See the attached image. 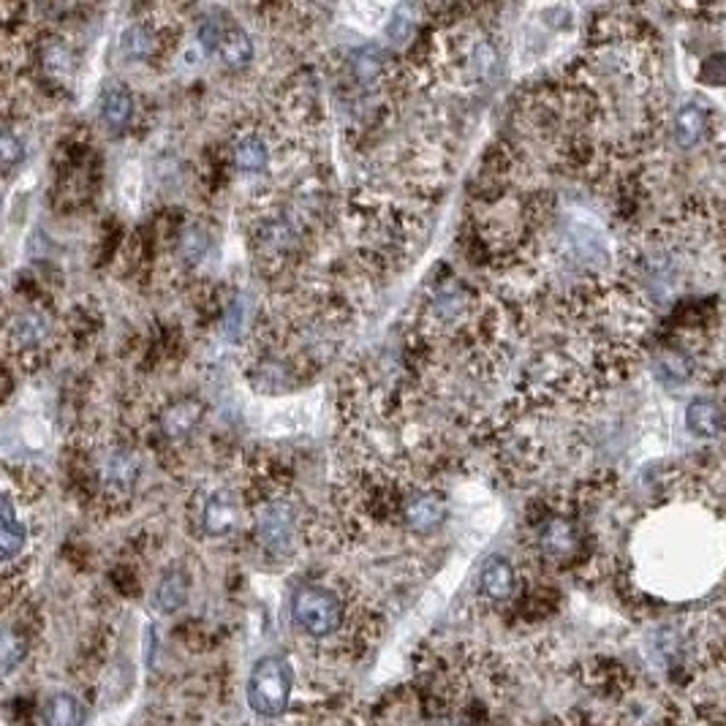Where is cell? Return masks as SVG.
I'll list each match as a JSON object with an SVG mask.
<instances>
[{
	"instance_id": "cell-1",
	"label": "cell",
	"mask_w": 726,
	"mask_h": 726,
	"mask_svg": "<svg viewBox=\"0 0 726 726\" xmlns=\"http://www.w3.org/2000/svg\"><path fill=\"white\" fill-rule=\"evenodd\" d=\"M294 688V669L283 656H267L256 661L248 678V705L262 718H278L286 713Z\"/></svg>"
},
{
	"instance_id": "cell-2",
	"label": "cell",
	"mask_w": 726,
	"mask_h": 726,
	"mask_svg": "<svg viewBox=\"0 0 726 726\" xmlns=\"http://www.w3.org/2000/svg\"><path fill=\"white\" fill-rule=\"evenodd\" d=\"M291 618L300 631H305L310 637L324 639L338 634L343 618H346V610H343V601H340L338 593L330 591V588L302 585L291 599Z\"/></svg>"
},
{
	"instance_id": "cell-3",
	"label": "cell",
	"mask_w": 726,
	"mask_h": 726,
	"mask_svg": "<svg viewBox=\"0 0 726 726\" xmlns=\"http://www.w3.org/2000/svg\"><path fill=\"white\" fill-rule=\"evenodd\" d=\"M177 36L172 28V20H158V17H142L134 25H128L123 30V55L128 60H139V63H161L164 58L172 55V49H177Z\"/></svg>"
},
{
	"instance_id": "cell-4",
	"label": "cell",
	"mask_w": 726,
	"mask_h": 726,
	"mask_svg": "<svg viewBox=\"0 0 726 726\" xmlns=\"http://www.w3.org/2000/svg\"><path fill=\"white\" fill-rule=\"evenodd\" d=\"M256 531H259V542L264 550L275 552V555H289L297 547V536H300V512L289 498L283 495H272L270 501H264L259 509V520H256Z\"/></svg>"
},
{
	"instance_id": "cell-5",
	"label": "cell",
	"mask_w": 726,
	"mask_h": 726,
	"mask_svg": "<svg viewBox=\"0 0 726 726\" xmlns=\"http://www.w3.org/2000/svg\"><path fill=\"white\" fill-rule=\"evenodd\" d=\"M55 332V324L49 319V313L36 308L20 310L14 319L6 324V346L9 351H25V354H36L44 349Z\"/></svg>"
},
{
	"instance_id": "cell-6",
	"label": "cell",
	"mask_w": 726,
	"mask_h": 726,
	"mask_svg": "<svg viewBox=\"0 0 726 726\" xmlns=\"http://www.w3.org/2000/svg\"><path fill=\"white\" fill-rule=\"evenodd\" d=\"M400 517L414 533H433L446 520L444 495H438L436 490H417L406 495Z\"/></svg>"
},
{
	"instance_id": "cell-7",
	"label": "cell",
	"mask_w": 726,
	"mask_h": 726,
	"mask_svg": "<svg viewBox=\"0 0 726 726\" xmlns=\"http://www.w3.org/2000/svg\"><path fill=\"white\" fill-rule=\"evenodd\" d=\"M539 547H542L544 558H550V561H572L582 547L580 528L569 517L552 514L539 531Z\"/></svg>"
},
{
	"instance_id": "cell-8",
	"label": "cell",
	"mask_w": 726,
	"mask_h": 726,
	"mask_svg": "<svg viewBox=\"0 0 726 726\" xmlns=\"http://www.w3.org/2000/svg\"><path fill=\"white\" fill-rule=\"evenodd\" d=\"M242 504L232 490H215L202 506V528L207 536H229L240 528Z\"/></svg>"
},
{
	"instance_id": "cell-9",
	"label": "cell",
	"mask_w": 726,
	"mask_h": 726,
	"mask_svg": "<svg viewBox=\"0 0 726 726\" xmlns=\"http://www.w3.org/2000/svg\"><path fill=\"white\" fill-rule=\"evenodd\" d=\"M202 419V400H196V397H177L169 406L161 408V414H158V430L169 441H183V438L194 436L196 427L202 425Z\"/></svg>"
},
{
	"instance_id": "cell-10",
	"label": "cell",
	"mask_w": 726,
	"mask_h": 726,
	"mask_svg": "<svg viewBox=\"0 0 726 726\" xmlns=\"http://www.w3.org/2000/svg\"><path fill=\"white\" fill-rule=\"evenodd\" d=\"M36 60H39L41 71L47 79H58V82H71L74 71H77V55L66 39L60 36H47L36 49Z\"/></svg>"
},
{
	"instance_id": "cell-11",
	"label": "cell",
	"mask_w": 726,
	"mask_h": 726,
	"mask_svg": "<svg viewBox=\"0 0 726 726\" xmlns=\"http://www.w3.org/2000/svg\"><path fill=\"white\" fill-rule=\"evenodd\" d=\"M232 161L237 166V172H242V175H262V172H267V166L272 161L267 139L262 134H256V131L237 134L232 145Z\"/></svg>"
},
{
	"instance_id": "cell-12",
	"label": "cell",
	"mask_w": 726,
	"mask_h": 726,
	"mask_svg": "<svg viewBox=\"0 0 726 726\" xmlns=\"http://www.w3.org/2000/svg\"><path fill=\"white\" fill-rule=\"evenodd\" d=\"M686 425L688 430L699 438L721 436L726 427L724 406H721L718 400H713V397H697V400L686 408Z\"/></svg>"
},
{
	"instance_id": "cell-13",
	"label": "cell",
	"mask_w": 726,
	"mask_h": 726,
	"mask_svg": "<svg viewBox=\"0 0 726 726\" xmlns=\"http://www.w3.org/2000/svg\"><path fill=\"white\" fill-rule=\"evenodd\" d=\"M134 120V93L126 88V85H112V88L104 90L101 96V123L109 128V131H126Z\"/></svg>"
},
{
	"instance_id": "cell-14",
	"label": "cell",
	"mask_w": 726,
	"mask_h": 726,
	"mask_svg": "<svg viewBox=\"0 0 726 726\" xmlns=\"http://www.w3.org/2000/svg\"><path fill=\"white\" fill-rule=\"evenodd\" d=\"M479 588L487 599L506 601L517 588V574L514 566L501 555H495L490 561H484L482 574H479Z\"/></svg>"
},
{
	"instance_id": "cell-15",
	"label": "cell",
	"mask_w": 726,
	"mask_h": 726,
	"mask_svg": "<svg viewBox=\"0 0 726 726\" xmlns=\"http://www.w3.org/2000/svg\"><path fill=\"white\" fill-rule=\"evenodd\" d=\"M218 58L226 68L232 71H240V68H248L253 63V41L251 36L245 33L237 25H226L221 33V41H218Z\"/></svg>"
},
{
	"instance_id": "cell-16",
	"label": "cell",
	"mask_w": 726,
	"mask_h": 726,
	"mask_svg": "<svg viewBox=\"0 0 726 726\" xmlns=\"http://www.w3.org/2000/svg\"><path fill=\"white\" fill-rule=\"evenodd\" d=\"M188 596H191V580L183 569H169L155 588V604L166 615L183 610L188 604Z\"/></svg>"
},
{
	"instance_id": "cell-17",
	"label": "cell",
	"mask_w": 726,
	"mask_h": 726,
	"mask_svg": "<svg viewBox=\"0 0 726 726\" xmlns=\"http://www.w3.org/2000/svg\"><path fill=\"white\" fill-rule=\"evenodd\" d=\"M44 726H82L85 724V705L74 694H52L41 710Z\"/></svg>"
},
{
	"instance_id": "cell-18",
	"label": "cell",
	"mask_w": 726,
	"mask_h": 726,
	"mask_svg": "<svg viewBox=\"0 0 726 726\" xmlns=\"http://www.w3.org/2000/svg\"><path fill=\"white\" fill-rule=\"evenodd\" d=\"M3 525H0V550H3V561L9 563L14 561L22 550H25V542H28V531H25V525L22 520H17V514H14V501H11V495L6 493L3 495Z\"/></svg>"
},
{
	"instance_id": "cell-19",
	"label": "cell",
	"mask_w": 726,
	"mask_h": 726,
	"mask_svg": "<svg viewBox=\"0 0 726 726\" xmlns=\"http://www.w3.org/2000/svg\"><path fill=\"white\" fill-rule=\"evenodd\" d=\"M707 128V117L705 109L697 107V104H686V107L678 109L675 115V142H678L683 150H691L702 142Z\"/></svg>"
},
{
	"instance_id": "cell-20",
	"label": "cell",
	"mask_w": 726,
	"mask_h": 726,
	"mask_svg": "<svg viewBox=\"0 0 726 726\" xmlns=\"http://www.w3.org/2000/svg\"><path fill=\"white\" fill-rule=\"evenodd\" d=\"M387 71V58L376 47H362L351 52V74L357 77L359 85H373L384 77Z\"/></svg>"
},
{
	"instance_id": "cell-21",
	"label": "cell",
	"mask_w": 726,
	"mask_h": 726,
	"mask_svg": "<svg viewBox=\"0 0 726 726\" xmlns=\"http://www.w3.org/2000/svg\"><path fill=\"white\" fill-rule=\"evenodd\" d=\"M25 650H28V645H25V637H22L20 631L6 629V634H3V653H0L3 656V675L6 678L25 661Z\"/></svg>"
},
{
	"instance_id": "cell-22",
	"label": "cell",
	"mask_w": 726,
	"mask_h": 726,
	"mask_svg": "<svg viewBox=\"0 0 726 726\" xmlns=\"http://www.w3.org/2000/svg\"><path fill=\"white\" fill-rule=\"evenodd\" d=\"M387 36L392 44H408V41L414 39V11L408 9V6L395 9L387 25Z\"/></svg>"
},
{
	"instance_id": "cell-23",
	"label": "cell",
	"mask_w": 726,
	"mask_h": 726,
	"mask_svg": "<svg viewBox=\"0 0 726 726\" xmlns=\"http://www.w3.org/2000/svg\"><path fill=\"white\" fill-rule=\"evenodd\" d=\"M25 158V142L22 136H17L11 128L3 131V142H0V164H3V172L11 175V169L20 164Z\"/></svg>"
},
{
	"instance_id": "cell-24",
	"label": "cell",
	"mask_w": 726,
	"mask_h": 726,
	"mask_svg": "<svg viewBox=\"0 0 726 726\" xmlns=\"http://www.w3.org/2000/svg\"><path fill=\"white\" fill-rule=\"evenodd\" d=\"M699 82H705L710 88H726V55L716 52L710 58L702 60L699 68Z\"/></svg>"
},
{
	"instance_id": "cell-25",
	"label": "cell",
	"mask_w": 726,
	"mask_h": 726,
	"mask_svg": "<svg viewBox=\"0 0 726 726\" xmlns=\"http://www.w3.org/2000/svg\"><path fill=\"white\" fill-rule=\"evenodd\" d=\"M452 726H468V724H452Z\"/></svg>"
}]
</instances>
